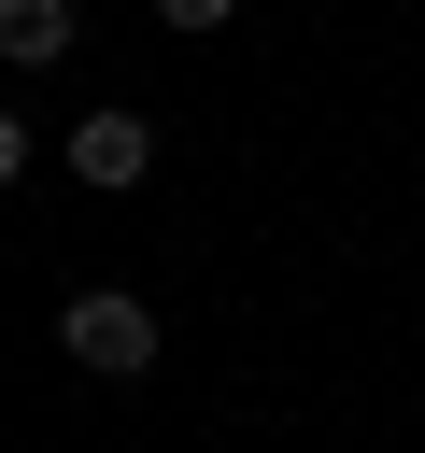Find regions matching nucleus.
I'll list each match as a JSON object with an SVG mask.
<instances>
[{
  "label": "nucleus",
  "mask_w": 425,
  "mask_h": 453,
  "mask_svg": "<svg viewBox=\"0 0 425 453\" xmlns=\"http://www.w3.org/2000/svg\"><path fill=\"white\" fill-rule=\"evenodd\" d=\"M57 340H71V368H99V382H142V368H156V311H142L128 283H85V297L57 311Z\"/></svg>",
  "instance_id": "1"
},
{
  "label": "nucleus",
  "mask_w": 425,
  "mask_h": 453,
  "mask_svg": "<svg viewBox=\"0 0 425 453\" xmlns=\"http://www.w3.org/2000/svg\"><path fill=\"white\" fill-rule=\"evenodd\" d=\"M71 170H85V184H142V170H156V113H85V127H71Z\"/></svg>",
  "instance_id": "2"
},
{
  "label": "nucleus",
  "mask_w": 425,
  "mask_h": 453,
  "mask_svg": "<svg viewBox=\"0 0 425 453\" xmlns=\"http://www.w3.org/2000/svg\"><path fill=\"white\" fill-rule=\"evenodd\" d=\"M71 42H85V14H71V0H0V57H14V71H57Z\"/></svg>",
  "instance_id": "3"
},
{
  "label": "nucleus",
  "mask_w": 425,
  "mask_h": 453,
  "mask_svg": "<svg viewBox=\"0 0 425 453\" xmlns=\"http://www.w3.org/2000/svg\"><path fill=\"white\" fill-rule=\"evenodd\" d=\"M14 170H28V127H14V113H0V184H14Z\"/></svg>",
  "instance_id": "4"
}]
</instances>
